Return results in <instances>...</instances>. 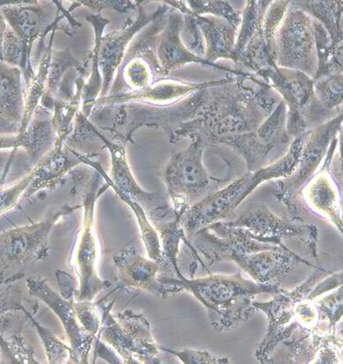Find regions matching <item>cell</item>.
Listing matches in <instances>:
<instances>
[{
    "mask_svg": "<svg viewBox=\"0 0 343 364\" xmlns=\"http://www.w3.org/2000/svg\"><path fill=\"white\" fill-rule=\"evenodd\" d=\"M280 102L263 80L252 77L219 80L210 87L203 115L175 130L172 143L203 136L207 143L252 132L263 124Z\"/></svg>",
    "mask_w": 343,
    "mask_h": 364,
    "instance_id": "obj_1",
    "label": "cell"
},
{
    "mask_svg": "<svg viewBox=\"0 0 343 364\" xmlns=\"http://www.w3.org/2000/svg\"><path fill=\"white\" fill-rule=\"evenodd\" d=\"M190 239L209 264L234 261L256 282L278 285L297 263L306 261L284 245L258 240L246 229L217 221L198 230Z\"/></svg>",
    "mask_w": 343,
    "mask_h": 364,
    "instance_id": "obj_2",
    "label": "cell"
},
{
    "mask_svg": "<svg viewBox=\"0 0 343 364\" xmlns=\"http://www.w3.org/2000/svg\"><path fill=\"white\" fill-rule=\"evenodd\" d=\"M160 282L172 293L189 291L207 310L211 326L219 332L231 331L248 321L256 312L253 303L263 293L277 294L279 285L261 284L246 280L241 273L234 275H211L204 278L160 277Z\"/></svg>",
    "mask_w": 343,
    "mask_h": 364,
    "instance_id": "obj_3",
    "label": "cell"
},
{
    "mask_svg": "<svg viewBox=\"0 0 343 364\" xmlns=\"http://www.w3.org/2000/svg\"><path fill=\"white\" fill-rule=\"evenodd\" d=\"M310 132L296 136L287 154L278 161L258 171H248L225 188L216 191L189 208L180 218L186 235L191 238L198 230L228 217L261 183L272 179L286 178L291 175Z\"/></svg>",
    "mask_w": 343,
    "mask_h": 364,
    "instance_id": "obj_4",
    "label": "cell"
},
{
    "mask_svg": "<svg viewBox=\"0 0 343 364\" xmlns=\"http://www.w3.org/2000/svg\"><path fill=\"white\" fill-rule=\"evenodd\" d=\"M206 144L203 136L192 137L189 146L173 155L159 172L167 187L173 210L180 218L189 208L218 191L225 182L209 175L204 168L203 156Z\"/></svg>",
    "mask_w": 343,
    "mask_h": 364,
    "instance_id": "obj_5",
    "label": "cell"
},
{
    "mask_svg": "<svg viewBox=\"0 0 343 364\" xmlns=\"http://www.w3.org/2000/svg\"><path fill=\"white\" fill-rule=\"evenodd\" d=\"M263 79L283 97L287 107L286 129L292 139L342 113V109L330 111L320 104L315 95L313 79L305 73L275 67Z\"/></svg>",
    "mask_w": 343,
    "mask_h": 364,
    "instance_id": "obj_6",
    "label": "cell"
},
{
    "mask_svg": "<svg viewBox=\"0 0 343 364\" xmlns=\"http://www.w3.org/2000/svg\"><path fill=\"white\" fill-rule=\"evenodd\" d=\"M342 124V113L311 130L298 164L292 174L279 182L275 196L285 207L292 221L302 220L304 208L300 206L302 190L324 161L332 141Z\"/></svg>",
    "mask_w": 343,
    "mask_h": 364,
    "instance_id": "obj_7",
    "label": "cell"
},
{
    "mask_svg": "<svg viewBox=\"0 0 343 364\" xmlns=\"http://www.w3.org/2000/svg\"><path fill=\"white\" fill-rule=\"evenodd\" d=\"M100 338L122 357L125 363H161V346L154 341L144 314L127 309L112 316L104 313Z\"/></svg>",
    "mask_w": 343,
    "mask_h": 364,
    "instance_id": "obj_8",
    "label": "cell"
},
{
    "mask_svg": "<svg viewBox=\"0 0 343 364\" xmlns=\"http://www.w3.org/2000/svg\"><path fill=\"white\" fill-rule=\"evenodd\" d=\"M290 4L275 35V63L313 79L317 69L313 18Z\"/></svg>",
    "mask_w": 343,
    "mask_h": 364,
    "instance_id": "obj_9",
    "label": "cell"
},
{
    "mask_svg": "<svg viewBox=\"0 0 343 364\" xmlns=\"http://www.w3.org/2000/svg\"><path fill=\"white\" fill-rule=\"evenodd\" d=\"M99 182L100 173L92 178L84 197L83 225L74 257L80 281L76 296V300L79 301H92L99 293L110 286L108 282L99 277L97 270L99 250L95 232V206L98 197L107 188V186L99 188Z\"/></svg>",
    "mask_w": 343,
    "mask_h": 364,
    "instance_id": "obj_10",
    "label": "cell"
},
{
    "mask_svg": "<svg viewBox=\"0 0 343 364\" xmlns=\"http://www.w3.org/2000/svg\"><path fill=\"white\" fill-rule=\"evenodd\" d=\"M6 23L22 43L24 65L22 73L27 85L35 76L31 56L35 42H43L46 35L58 29L59 22L65 16H59L58 5H41V2L14 1L0 8Z\"/></svg>",
    "mask_w": 343,
    "mask_h": 364,
    "instance_id": "obj_11",
    "label": "cell"
},
{
    "mask_svg": "<svg viewBox=\"0 0 343 364\" xmlns=\"http://www.w3.org/2000/svg\"><path fill=\"white\" fill-rule=\"evenodd\" d=\"M287 107L280 100L271 114L259 128L252 132L223 137L215 144H224L243 158L248 171H255L265 167L272 151L291 142L292 137L286 129Z\"/></svg>",
    "mask_w": 343,
    "mask_h": 364,
    "instance_id": "obj_12",
    "label": "cell"
},
{
    "mask_svg": "<svg viewBox=\"0 0 343 364\" xmlns=\"http://www.w3.org/2000/svg\"><path fill=\"white\" fill-rule=\"evenodd\" d=\"M317 279L313 275L292 292L283 289L270 301H253V306L266 314L268 320L267 335L256 350V358L260 363H270V355L278 345L287 341L299 331L297 303L302 296H310L317 284Z\"/></svg>",
    "mask_w": 343,
    "mask_h": 364,
    "instance_id": "obj_13",
    "label": "cell"
},
{
    "mask_svg": "<svg viewBox=\"0 0 343 364\" xmlns=\"http://www.w3.org/2000/svg\"><path fill=\"white\" fill-rule=\"evenodd\" d=\"M74 208L63 207L46 220L0 233V267L22 266L45 259L48 252V236L56 222Z\"/></svg>",
    "mask_w": 343,
    "mask_h": 364,
    "instance_id": "obj_14",
    "label": "cell"
},
{
    "mask_svg": "<svg viewBox=\"0 0 343 364\" xmlns=\"http://www.w3.org/2000/svg\"><path fill=\"white\" fill-rule=\"evenodd\" d=\"M271 1H247L242 12V23L236 42L238 55L236 70H250L254 76L263 77L278 67L265 41L263 18ZM246 73V72H245Z\"/></svg>",
    "mask_w": 343,
    "mask_h": 364,
    "instance_id": "obj_15",
    "label": "cell"
},
{
    "mask_svg": "<svg viewBox=\"0 0 343 364\" xmlns=\"http://www.w3.org/2000/svg\"><path fill=\"white\" fill-rule=\"evenodd\" d=\"M229 223L246 229L258 240L272 245H284L285 239L298 237L317 256V232L313 225L293 224L288 219L278 217L263 203L249 204L236 220Z\"/></svg>",
    "mask_w": 343,
    "mask_h": 364,
    "instance_id": "obj_16",
    "label": "cell"
},
{
    "mask_svg": "<svg viewBox=\"0 0 343 364\" xmlns=\"http://www.w3.org/2000/svg\"><path fill=\"white\" fill-rule=\"evenodd\" d=\"M142 4L143 2H137V15L130 17L121 29L102 35L100 43V58H99V68H100L102 80V97L108 93L115 73H117L119 67L122 65L130 42L134 40L137 33L172 9L164 2V5L158 6L154 11L147 12Z\"/></svg>",
    "mask_w": 343,
    "mask_h": 364,
    "instance_id": "obj_17",
    "label": "cell"
},
{
    "mask_svg": "<svg viewBox=\"0 0 343 364\" xmlns=\"http://www.w3.org/2000/svg\"><path fill=\"white\" fill-rule=\"evenodd\" d=\"M28 291L43 302L61 321L72 348V363H88V356L94 344L95 336L88 333L78 320L73 300H69L56 292L46 279L31 277L27 280Z\"/></svg>",
    "mask_w": 343,
    "mask_h": 364,
    "instance_id": "obj_18",
    "label": "cell"
},
{
    "mask_svg": "<svg viewBox=\"0 0 343 364\" xmlns=\"http://www.w3.org/2000/svg\"><path fill=\"white\" fill-rule=\"evenodd\" d=\"M184 24V15L174 9L169 10L165 26L158 35L157 55L164 76L176 69L189 65L198 63L211 68L231 73L236 77H252V73L241 72L236 69L210 63L198 58L185 47L181 40V31Z\"/></svg>",
    "mask_w": 343,
    "mask_h": 364,
    "instance_id": "obj_19",
    "label": "cell"
},
{
    "mask_svg": "<svg viewBox=\"0 0 343 364\" xmlns=\"http://www.w3.org/2000/svg\"><path fill=\"white\" fill-rule=\"evenodd\" d=\"M120 282L127 288L141 289L167 298L171 289L160 282V264L141 256L133 246L127 247L113 259Z\"/></svg>",
    "mask_w": 343,
    "mask_h": 364,
    "instance_id": "obj_20",
    "label": "cell"
},
{
    "mask_svg": "<svg viewBox=\"0 0 343 364\" xmlns=\"http://www.w3.org/2000/svg\"><path fill=\"white\" fill-rule=\"evenodd\" d=\"M337 142V137H335L325 157L323 167L304 187L302 194H305L307 203L314 210L328 218L339 229V231L342 232L341 200H339L337 186L332 181L329 172Z\"/></svg>",
    "mask_w": 343,
    "mask_h": 364,
    "instance_id": "obj_21",
    "label": "cell"
},
{
    "mask_svg": "<svg viewBox=\"0 0 343 364\" xmlns=\"http://www.w3.org/2000/svg\"><path fill=\"white\" fill-rule=\"evenodd\" d=\"M194 22L204 41V59L216 63L219 59H228L238 63L236 52L238 29L226 20L212 16L193 15Z\"/></svg>",
    "mask_w": 343,
    "mask_h": 364,
    "instance_id": "obj_22",
    "label": "cell"
},
{
    "mask_svg": "<svg viewBox=\"0 0 343 364\" xmlns=\"http://www.w3.org/2000/svg\"><path fill=\"white\" fill-rule=\"evenodd\" d=\"M212 81L204 83H185L181 81L162 80L152 85L147 90L132 93L102 97L95 101L97 105L122 104V102H137L151 105L172 104L187 95L201 90L212 83Z\"/></svg>",
    "mask_w": 343,
    "mask_h": 364,
    "instance_id": "obj_23",
    "label": "cell"
},
{
    "mask_svg": "<svg viewBox=\"0 0 343 364\" xmlns=\"http://www.w3.org/2000/svg\"><path fill=\"white\" fill-rule=\"evenodd\" d=\"M23 112L22 70L0 61V123L21 126Z\"/></svg>",
    "mask_w": 343,
    "mask_h": 364,
    "instance_id": "obj_24",
    "label": "cell"
},
{
    "mask_svg": "<svg viewBox=\"0 0 343 364\" xmlns=\"http://www.w3.org/2000/svg\"><path fill=\"white\" fill-rule=\"evenodd\" d=\"M79 164L70 160L68 155L62 150V146H56L55 149L46 154L36 168H33L34 178L24 193L23 199L58 183L63 176Z\"/></svg>",
    "mask_w": 343,
    "mask_h": 364,
    "instance_id": "obj_25",
    "label": "cell"
},
{
    "mask_svg": "<svg viewBox=\"0 0 343 364\" xmlns=\"http://www.w3.org/2000/svg\"><path fill=\"white\" fill-rule=\"evenodd\" d=\"M85 18L92 24L95 31V47L90 56H88L90 73L88 77L87 83H85L83 97H81L83 100L85 111L90 112V106L95 104V98L97 97L98 94L102 90V80L100 68H99L100 43L105 27L111 21L104 18L100 13L97 15H88Z\"/></svg>",
    "mask_w": 343,
    "mask_h": 364,
    "instance_id": "obj_26",
    "label": "cell"
},
{
    "mask_svg": "<svg viewBox=\"0 0 343 364\" xmlns=\"http://www.w3.org/2000/svg\"><path fill=\"white\" fill-rule=\"evenodd\" d=\"M293 6L318 21L336 45H342V1H292Z\"/></svg>",
    "mask_w": 343,
    "mask_h": 364,
    "instance_id": "obj_27",
    "label": "cell"
},
{
    "mask_svg": "<svg viewBox=\"0 0 343 364\" xmlns=\"http://www.w3.org/2000/svg\"><path fill=\"white\" fill-rule=\"evenodd\" d=\"M315 42H316L317 69L313 79L342 74V45H336L324 26L313 19Z\"/></svg>",
    "mask_w": 343,
    "mask_h": 364,
    "instance_id": "obj_28",
    "label": "cell"
},
{
    "mask_svg": "<svg viewBox=\"0 0 343 364\" xmlns=\"http://www.w3.org/2000/svg\"><path fill=\"white\" fill-rule=\"evenodd\" d=\"M315 95L325 109H342V74L313 79Z\"/></svg>",
    "mask_w": 343,
    "mask_h": 364,
    "instance_id": "obj_29",
    "label": "cell"
},
{
    "mask_svg": "<svg viewBox=\"0 0 343 364\" xmlns=\"http://www.w3.org/2000/svg\"><path fill=\"white\" fill-rule=\"evenodd\" d=\"M191 14L196 16H212L222 18L239 29L242 23V11L233 8L228 1H186Z\"/></svg>",
    "mask_w": 343,
    "mask_h": 364,
    "instance_id": "obj_30",
    "label": "cell"
},
{
    "mask_svg": "<svg viewBox=\"0 0 343 364\" xmlns=\"http://www.w3.org/2000/svg\"><path fill=\"white\" fill-rule=\"evenodd\" d=\"M23 312L26 314L28 319L33 323V326L36 328L37 333L40 336L42 344L44 346L46 353L48 356V363L51 364H61L68 363L70 356H72V348L63 343L56 337L54 333L47 328L42 326L34 319L33 316L24 309Z\"/></svg>",
    "mask_w": 343,
    "mask_h": 364,
    "instance_id": "obj_31",
    "label": "cell"
},
{
    "mask_svg": "<svg viewBox=\"0 0 343 364\" xmlns=\"http://www.w3.org/2000/svg\"><path fill=\"white\" fill-rule=\"evenodd\" d=\"M290 1H271L270 5L265 12L263 18V33L268 52L275 63V35L279 24L284 18ZM277 65V63H275Z\"/></svg>",
    "mask_w": 343,
    "mask_h": 364,
    "instance_id": "obj_32",
    "label": "cell"
},
{
    "mask_svg": "<svg viewBox=\"0 0 343 364\" xmlns=\"http://www.w3.org/2000/svg\"><path fill=\"white\" fill-rule=\"evenodd\" d=\"M34 175L33 169L29 175L15 185L0 187V215L13 210L19 204V200L23 199V194L33 181Z\"/></svg>",
    "mask_w": 343,
    "mask_h": 364,
    "instance_id": "obj_33",
    "label": "cell"
},
{
    "mask_svg": "<svg viewBox=\"0 0 343 364\" xmlns=\"http://www.w3.org/2000/svg\"><path fill=\"white\" fill-rule=\"evenodd\" d=\"M181 40L185 47L198 58H204L205 54L204 41L199 28L194 22L192 14L184 15Z\"/></svg>",
    "mask_w": 343,
    "mask_h": 364,
    "instance_id": "obj_34",
    "label": "cell"
},
{
    "mask_svg": "<svg viewBox=\"0 0 343 364\" xmlns=\"http://www.w3.org/2000/svg\"><path fill=\"white\" fill-rule=\"evenodd\" d=\"M74 309H75L78 320L81 326L88 333L95 336L100 331L102 320L99 316L97 306L92 301H79L73 300Z\"/></svg>",
    "mask_w": 343,
    "mask_h": 364,
    "instance_id": "obj_35",
    "label": "cell"
},
{
    "mask_svg": "<svg viewBox=\"0 0 343 364\" xmlns=\"http://www.w3.org/2000/svg\"><path fill=\"white\" fill-rule=\"evenodd\" d=\"M1 62L6 65L23 69L24 58L22 43L9 26L6 29L4 41H3Z\"/></svg>",
    "mask_w": 343,
    "mask_h": 364,
    "instance_id": "obj_36",
    "label": "cell"
},
{
    "mask_svg": "<svg viewBox=\"0 0 343 364\" xmlns=\"http://www.w3.org/2000/svg\"><path fill=\"white\" fill-rule=\"evenodd\" d=\"M162 351H165L172 355L178 357L181 360L183 363L186 364H221L231 363L228 358H221V357L213 356L211 353L206 351H199V350H194L185 348L174 351V350L166 349L161 348Z\"/></svg>",
    "mask_w": 343,
    "mask_h": 364,
    "instance_id": "obj_37",
    "label": "cell"
},
{
    "mask_svg": "<svg viewBox=\"0 0 343 364\" xmlns=\"http://www.w3.org/2000/svg\"><path fill=\"white\" fill-rule=\"evenodd\" d=\"M8 27L9 24L6 23L4 16L0 12V61H1L3 41H4L5 34Z\"/></svg>",
    "mask_w": 343,
    "mask_h": 364,
    "instance_id": "obj_38",
    "label": "cell"
},
{
    "mask_svg": "<svg viewBox=\"0 0 343 364\" xmlns=\"http://www.w3.org/2000/svg\"><path fill=\"white\" fill-rule=\"evenodd\" d=\"M0 363H2V355H1V350H0Z\"/></svg>",
    "mask_w": 343,
    "mask_h": 364,
    "instance_id": "obj_39",
    "label": "cell"
}]
</instances>
